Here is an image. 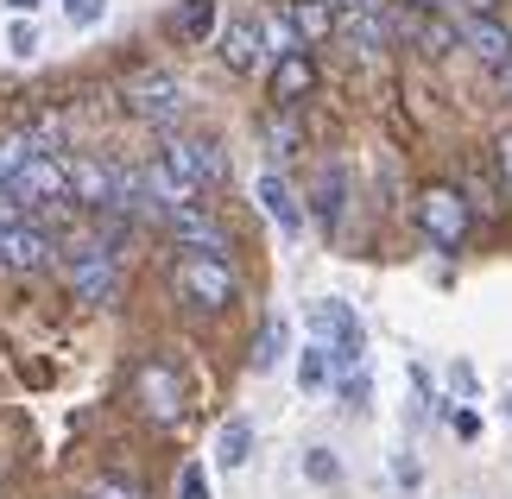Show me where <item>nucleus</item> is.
Returning <instances> with one entry per match:
<instances>
[{"instance_id": "nucleus-1", "label": "nucleus", "mask_w": 512, "mask_h": 499, "mask_svg": "<svg viewBox=\"0 0 512 499\" xmlns=\"http://www.w3.org/2000/svg\"><path fill=\"white\" fill-rule=\"evenodd\" d=\"M171 291L184 297L196 316H228L234 304H241L234 259L228 253H196V247H177V259H171Z\"/></svg>"}, {"instance_id": "nucleus-2", "label": "nucleus", "mask_w": 512, "mask_h": 499, "mask_svg": "<svg viewBox=\"0 0 512 499\" xmlns=\"http://www.w3.org/2000/svg\"><path fill=\"white\" fill-rule=\"evenodd\" d=\"M57 266H64V285L76 304L102 310L121 297V253H114L102 234H83V241H70L64 253H57Z\"/></svg>"}, {"instance_id": "nucleus-3", "label": "nucleus", "mask_w": 512, "mask_h": 499, "mask_svg": "<svg viewBox=\"0 0 512 499\" xmlns=\"http://www.w3.org/2000/svg\"><path fill=\"white\" fill-rule=\"evenodd\" d=\"M152 158H159L177 184H190L196 196L228 184V152H222V139H209V133H165Z\"/></svg>"}, {"instance_id": "nucleus-4", "label": "nucleus", "mask_w": 512, "mask_h": 499, "mask_svg": "<svg viewBox=\"0 0 512 499\" xmlns=\"http://www.w3.org/2000/svg\"><path fill=\"white\" fill-rule=\"evenodd\" d=\"M411 215H418V234L437 253L456 259L468 247V228H475V209H468V196L456 184H424L418 190V203H411Z\"/></svg>"}, {"instance_id": "nucleus-5", "label": "nucleus", "mask_w": 512, "mask_h": 499, "mask_svg": "<svg viewBox=\"0 0 512 499\" xmlns=\"http://www.w3.org/2000/svg\"><path fill=\"white\" fill-rule=\"evenodd\" d=\"M121 108L133 114V121L159 127V133H177V121H184V83H177L171 70H127L121 76Z\"/></svg>"}, {"instance_id": "nucleus-6", "label": "nucleus", "mask_w": 512, "mask_h": 499, "mask_svg": "<svg viewBox=\"0 0 512 499\" xmlns=\"http://www.w3.org/2000/svg\"><path fill=\"white\" fill-rule=\"evenodd\" d=\"M304 323H310V342L329 348V367H336V373H354V367H361L367 329H361V316H354L342 297H323V304H310Z\"/></svg>"}, {"instance_id": "nucleus-7", "label": "nucleus", "mask_w": 512, "mask_h": 499, "mask_svg": "<svg viewBox=\"0 0 512 499\" xmlns=\"http://www.w3.org/2000/svg\"><path fill=\"white\" fill-rule=\"evenodd\" d=\"M133 405H140L146 424L171 430L177 417H184V373H177L165 354H146V361L133 367Z\"/></svg>"}, {"instance_id": "nucleus-8", "label": "nucleus", "mask_w": 512, "mask_h": 499, "mask_svg": "<svg viewBox=\"0 0 512 499\" xmlns=\"http://www.w3.org/2000/svg\"><path fill=\"white\" fill-rule=\"evenodd\" d=\"M13 209H45V203H70V171H64V152H32L26 165H19V177L7 184Z\"/></svg>"}, {"instance_id": "nucleus-9", "label": "nucleus", "mask_w": 512, "mask_h": 499, "mask_svg": "<svg viewBox=\"0 0 512 499\" xmlns=\"http://www.w3.org/2000/svg\"><path fill=\"white\" fill-rule=\"evenodd\" d=\"M64 171H70V203H76V209H89V215H108V209H114L121 165H108V158H95V152H70Z\"/></svg>"}, {"instance_id": "nucleus-10", "label": "nucleus", "mask_w": 512, "mask_h": 499, "mask_svg": "<svg viewBox=\"0 0 512 499\" xmlns=\"http://www.w3.org/2000/svg\"><path fill=\"white\" fill-rule=\"evenodd\" d=\"M57 234L38 228V222H7L0 228V266L7 272H51L57 266Z\"/></svg>"}, {"instance_id": "nucleus-11", "label": "nucleus", "mask_w": 512, "mask_h": 499, "mask_svg": "<svg viewBox=\"0 0 512 499\" xmlns=\"http://www.w3.org/2000/svg\"><path fill=\"white\" fill-rule=\"evenodd\" d=\"M159 222L171 228L177 247H196V253H234V234L222 228V215L209 203H184V209H165Z\"/></svg>"}, {"instance_id": "nucleus-12", "label": "nucleus", "mask_w": 512, "mask_h": 499, "mask_svg": "<svg viewBox=\"0 0 512 499\" xmlns=\"http://www.w3.org/2000/svg\"><path fill=\"white\" fill-rule=\"evenodd\" d=\"M310 89H317V57H310L304 45H298V51H279V64H272V83H266L272 108H304Z\"/></svg>"}, {"instance_id": "nucleus-13", "label": "nucleus", "mask_w": 512, "mask_h": 499, "mask_svg": "<svg viewBox=\"0 0 512 499\" xmlns=\"http://www.w3.org/2000/svg\"><path fill=\"white\" fill-rule=\"evenodd\" d=\"M310 215L323 222V234H342V215H348V165H342V158H323V165H317Z\"/></svg>"}, {"instance_id": "nucleus-14", "label": "nucleus", "mask_w": 512, "mask_h": 499, "mask_svg": "<svg viewBox=\"0 0 512 499\" xmlns=\"http://www.w3.org/2000/svg\"><path fill=\"white\" fill-rule=\"evenodd\" d=\"M215 57H222L234 76L260 70V57H266V26H260V19H228V26L215 32Z\"/></svg>"}, {"instance_id": "nucleus-15", "label": "nucleus", "mask_w": 512, "mask_h": 499, "mask_svg": "<svg viewBox=\"0 0 512 499\" xmlns=\"http://www.w3.org/2000/svg\"><path fill=\"white\" fill-rule=\"evenodd\" d=\"M392 38H411L424 57H449L462 45V32L449 26V19H437V13H392Z\"/></svg>"}, {"instance_id": "nucleus-16", "label": "nucleus", "mask_w": 512, "mask_h": 499, "mask_svg": "<svg viewBox=\"0 0 512 499\" xmlns=\"http://www.w3.org/2000/svg\"><path fill=\"white\" fill-rule=\"evenodd\" d=\"M456 32H462V45L475 51L481 64H494V70H506V64H512V32L500 26L494 13H468V19H462Z\"/></svg>"}, {"instance_id": "nucleus-17", "label": "nucleus", "mask_w": 512, "mask_h": 499, "mask_svg": "<svg viewBox=\"0 0 512 499\" xmlns=\"http://www.w3.org/2000/svg\"><path fill=\"white\" fill-rule=\"evenodd\" d=\"M285 26L298 32V45L310 51V45H323V38H336L342 13H336V0H291V7H285Z\"/></svg>"}, {"instance_id": "nucleus-18", "label": "nucleus", "mask_w": 512, "mask_h": 499, "mask_svg": "<svg viewBox=\"0 0 512 499\" xmlns=\"http://www.w3.org/2000/svg\"><path fill=\"white\" fill-rule=\"evenodd\" d=\"M253 196H260V209L279 222V234H304V209H298V190L285 184L279 171H260V184H253Z\"/></svg>"}, {"instance_id": "nucleus-19", "label": "nucleus", "mask_w": 512, "mask_h": 499, "mask_svg": "<svg viewBox=\"0 0 512 499\" xmlns=\"http://www.w3.org/2000/svg\"><path fill=\"white\" fill-rule=\"evenodd\" d=\"M336 32H342L361 57H380V51L392 45V19H386V7H380V13H342Z\"/></svg>"}, {"instance_id": "nucleus-20", "label": "nucleus", "mask_w": 512, "mask_h": 499, "mask_svg": "<svg viewBox=\"0 0 512 499\" xmlns=\"http://www.w3.org/2000/svg\"><path fill=\"white\" fill-rule=\"evenodd\" d=\"M260 139L272 158H298L304 152V127H298V108H266L260 114Z\"/></svg>"}, {"instance_id": "nucleus-21", "label": "nucleus", "mask_w": 512, "mask_h": 499, "mask_svg": "<svg viewBox=\"0 0 512 499\" xmlns=\"http://www.w3.org/2000/svg\"><path fill=\"white\" fill-rule=\"evenodd\" d=\"M215 0H177V13H171V38L177 45H209L215 38Z\"/></svg>"}, {"instance_id": "nucleus-22", "label": "nucleus", "mask_w": 512, "mask_h": 499, "mask_svg": "<svg viewBox=\"0 0 512 499\" xmlns=\"http://www.w3.org/2000/svg\"><path fill=\"white\" fill-rule=\"evenodd\" d=\"M285 342H291L285 316H266V323H260V342H253V354H247V367L253 373H272V367L285 361Z\"/></svg>"}, {"instance_id": "nucleus-23", "label": "nucleus", "mask_w": 512, "mask_h": 499, "mask_svg": "<svg viewBox=\"0 0 512 499\" xmlns=\"http://www.w3.org/2000/svg\"><path fill=\"white\" fill-rule=\"evenodd\" d=\"M247 455H253V424H247V417H228L222 436H215V462H222V468H247Z\"/></svg>"}, {"instance_id": "nucleus-24", "label": "nucleus", "mask_w": 512, "mask_h": 499, "mask_svg": "<svg viewBox=\"0 0 512 499\" xmlns=\"http://www.w3.org/2000/svg\"><path fill=\"white\" fill-rule=\"evenodd\" d=\"M329 379H336V367H329V348L310 342V348L298 354V386H304V392H323Z\"/></svg>"}, {"instance_id": "nucleus-25", "label": "nucleus", "mask_w": 512, "mask_h": 499, "mask_svg": "<svg viewBox=\"0 0 512 499\" xmlns=\"http://www.w3.org/2000/svg\"><path fill=\"white\" fill-rule=\"evenodd\" d=\"M89 499H152L133 474H95L89 481Z\"/></svg>"}, {"instance_id": "nucleus-26", "label": "nucleus", "mask_w": 512, "mask_h": 499, "mask_svg": "<svg viewBox=\"0 0 512 499\" xmlns=\"http://www.w3.org/2000/svg\"><path fill=\"white\" fill-rule=\"evenodd\" d=\"M304 474L317 487H336L342 481V462H336V449H304Z\"/></svg>"}, {"instance_id": "nucleus-27", "label": "nucleus", "mask_w": 512, "mask_h": 499, "mask_svg": "<svg viewBox=\"0 0 512 499\" xmlns=\"http://www.w3.org/2000/svg\"><path fill=\"white\" fill-rule=\"evenodd\" d=\"M177 499H209V474H203V462H184V468H177Z\"/></svg>"}, {"instance_id": "nucleus-28", "label": "nucleus", "mask_w": 512, "mask_h": 499, "mask_svg": "<svg viewBox=\"0 0 512 499\" xmlns=\"http://www.w3.org/2000/svg\"><path fill=\"white\" fill-rule=\"evenodd\" d=\"M367 392H373V386H367V373H361V367L342 373V405H348V411H367Z\"/></svg>"}, {"instance_id": "nucleus-29", "label": "nucleus", "mask_w": 512, "mask_h": 499, "mask_svg": "<svg viewBox=\"0 0 512 499\" xmlns=\"http://www.w3.org/2000/svg\"><path fill=\"white\" fill-rule=\"evenodd\" d=\"M64 13H70V26H102L108 0H64Z\"/></svg>"}, {"instance_id": "nucleus-30", "label": "nucleus", "mask_w": 512, "mask_h": 499, "mask_svg": "<svg viewBox=\"0 0 512 499\" xmlns=\"http://www.w3.org/2000/svg\"><path fill=\"white\" fill-rule=\"evenodd\" d=\"M7 51H13V57H32V51H38V32H32V19H13V32H7Z\"/></svg>"}, {"instance_id": "nucleus-31", "label": "nucleus", "mask_w": 512, "mask_h": 499, "mask_svg": "<svg viewBox=\"0 0 512 499\" xmlns=\"http://www.w3.org/2000/svg\"><path fill=\"white\" fill-rule=\"evenodd\" d=\"M494 171H500V184H506V196H512V127L494 139Z\"/></svg>"}, {"instance_id": "nucleus-32", "label": "nucleus", "mask_w": 512, "mask_h": 499, "mask_svg": "<svg viewBox=\"0 0 512 499\" xmlns=\"http://www.w3.org/2000/svg\"><path fill=\"white\" fill-rule=\"evenodd\" d=\"M449 424H456L462 443H475V436H481V417H475V411H449Z\"/></svg>"}, {"instance_id": "nucleus-33", "label": "nucleus", "mask_w": 512, "mask_h": 499, "mask_svg": "<svg viewBox=\"0 0 512 499\" xmlns=\"http://www.w3.org/2000/svg\"><path fill=\"white\" fill-rule=\"evenodd\" d=\"M449 386H456V392L468 398V392H475V367H468V361H456V367H449Z\"/></svg>"}, {"instance_id": "nucleus-34", "label": "nucleus", "mask_w": 512, "mask_h": 499, "mask_svg": "<svg viewBox=\"0 0 512 499\" xmlns=\"http://www.w3.org/2000/svg\"><path fill=\"white\" fill-rule=\"evenodd\" d=\"M336 7H348V13H380L386 0H336Z\"/></svg>"}, {"instance_id": "nucleus-35", "label": "nucleus", "mask_w": 512, "mask_h": 499, "mask_svg": "<svg viewBox=\"0 0 512 499\" xmlns=\"http://www.w3.org/2000/svg\"><path fill=\"white\" fill-rule=\"evenodd\" d=\"M500 102H506V108H512V64H506V70H500Z\"/></svg>"}, {"instance_id": "nucleus-36", "label": "nucleus", "mask_w": 512, "mask_h": 499, "mask_svg": "<svg viewBox=\"0 0 512 499\" xmlns=\"http://www.w3.org/2000/svg\"><path fill=\"white\" fill-rule=\"evenodd\" d=\"M7 7H13V13H32V7H45V0H7Z\"/></svg>"}, {"instance_id": "nucleus-37", "label": "nucleus", "mask_w": 512, "mask_h": 499, "mask_svg": "<svg viewBox=\"0 0 512 499\" xmlns=\"http://www.w3.org/2000/svg\"><path fill=\"white\" fill-rule=\"evenodd\" d=\"M411 7H424V13H443V7H449V0H411Z\"/></svg>"}, {"instance_id": "nucleus-38", "label": "nucleus", "mask_w": 512, "mask_h": 499, "mask_svg": "<svg viewBox=\"0 0 512 499\" xmlns=\"http://www.w3.org/2000/svg\"><path fill=\"white\" fill-rule=\"evenodd\" d=\"M506 411H512V398H506Z\"/></svg>"}]
</instances>
